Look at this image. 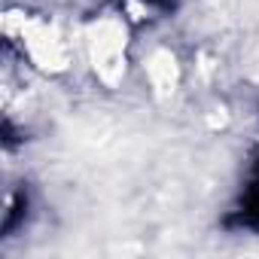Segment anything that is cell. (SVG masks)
Here are the masks:
<instances>
[{"label":"cell","mask_w":259,"mask_h":259,"mask_svg":"<svg viewBox=\"0 0 259 259\" xmlns=\"http://www.w3.org/2000/svg\"><path fill=\"white\" fill-rule=\"evenodd\" d=\"M89 46H92V61L95 70L101 73L104 82H119L122 76V46H125V31L116 19H104L89 31Z\"/></svg>","instance_id":"1"},{"label":"cell","mask_w":259,"mask_h":259,"mask_svg":"<svg viewBox=\"0 0 259 259\" xmlns=\"http://www.w3.org/2000/svg\"><path fill=\"white\" fill-rule=\"evenodd\" d=\"M19 37L25 40V49L37 61V67H43V70H64L67 67V61H70L67 46L52 25H46L40 19H28Z\"/></svg>","instance_id":"2"},{"label":"cell","mask_w":259,"mask_h":259,"mask_svg":"<svg viewBox=\"0 0 259 259\" xmlns=\"http://www.w3.org/2000/svg\"><path fill=\"white\" fill-rule=\"evenodd\" d=\"M147 70H150V82H153V89H156L159 95L174 92V85H177V61H174L171 52L159 49V52L150 58Z\"/></svg>","instance_id":"3"}]
</instances>
